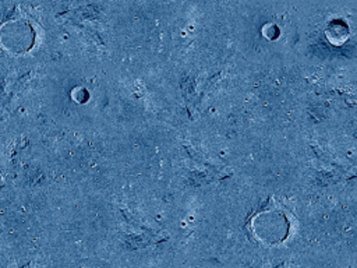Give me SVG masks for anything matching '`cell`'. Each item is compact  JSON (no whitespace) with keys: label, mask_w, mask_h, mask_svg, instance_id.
Returning <instances> with one entry per match:
<instances>
[{"label":"cell","mask_w":357,"mask_h":268,"mask_svg":"<svg viewBox=\"0 0 357 268\" xmlns=\"http://www.w3.org/2000/svg\"><path fill=\"white\" fill-rule=\"evenodd\" d=\"M293 229L292 216L275 201L269 203L249 221V231L263 245L279 246L286 242Z\"/></svg>","instance_id":"6da1fadb"},{"label":"cell","mask_w":357,"mask_h":268,"mask_svg":"<svg viewBox=\"0 0 357 268\" xmlns=\"http://www.w3.org/2000/svg\"><path fill=\"white\" fill-rule=\"evenodd\" d=\"M37 32L26 19H13L0 26V45L12 55H26L35 45Z\"/></svg>","instance_id":"7a4b0ae2"},{"label":"cell","mask_w":357,"mask_h":268,"mask_svg":"<svg viewBox=\"0 0 357 268\" xmlns=\"http://www.w3.org/2000/svg\"><path fill=\"white\" fill-rule=\"evenodd\" d=\"M325 37L328 42H331L334 46H340L350 37L349 26L342 20H334L328 23V27L325 30Z\"/></svg>","instance_id":"3957f363"}]
</instances>
